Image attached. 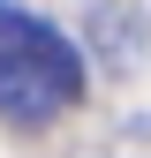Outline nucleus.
<instances>
[{
    "instance_id": "obj_1",
    "label": "nucleus",
    "mask_w": 151,
    "mask_h": 158,
    "mask_svg": "<svg viewBox=\"0 0 151 158\" xmlns=\"http://www.w3.org/2000/svg\"><path fill=\"white\" fill-rule=\"evenodd\" d=\"M76 98H83V53L53 23H38L15 0H0V113L15 128H45Z\"/></svg>"
},
{
    "instance_id": "obj_2",
    "label": "nucleus",
    "mask_w": 151,
    "mask_h": 158,
    "mask_svg": "<svg viewBox=\"0 0 151 158\" xmlns=\"http://www.w3.org/2000/svg\"><path fill=\"white\" fill-rule=\"evenodd\" d=\"M91 30H98V53H106V60H121V68L144 53V38H136V30H144V15H128V8H121V30H113V15H98Z\"/></svg>"
}]
</instances>
